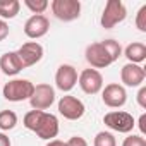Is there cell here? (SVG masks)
Returning <instances> with one entry per match:
<instances>
[{
  "instance_id": "cell-14",
  "label": "cell",
  "mask_w": 146,
  "mask_h": 146,
  "mask_svg": "<svg viewBox=\"0 0 146 146\" xmlns=\"http://www.w3.org/2000/svg\"><path fill=\"white\" fill-rule=\"evenodd\" d=\"M120 79L129 88L141 86L144 83V79H146V70L137 64H125L120 69Z\"/></svg>"
},
{
  "instance_id": "cell-21",
  "label": "cell",
  "mask_w": 146,
  "mask_h": 146,
  "mask_svg": "<svg viewBox=\"0 0 146 146\" xmlns=\"http://www.w3.org/2000/svg\"><path fill=\"white\" fill-rule=\"evenodd\" d=\"M102 43L105 45V48H107V52L110 53L112 60H113V62H115V60H119V57L122 55L120 43H119V41H115V40H103Z\"/></svg>"
},
{
  "instance_id": "cell-23",
  "label": "cell",
  "mask_w": 146,
  "mask_h": 146,
  "mask_svg": "<svg viewBox=\"0 0 146 146\" xmlns=\"http://www.w3.org/2000/svg\"><path fill=\"white\" fill-rule=\"evenodd\" d=\"M122 146H146V139L143 136H136V134H131L124 139Z\"/></svg>"
},
{
  "instance_id": "cell-1",
  "label": "cell",
  "mask_w": 146,
  "mask_h": 146,
  "mask_svg": "<svg viewBox=\"0 0 146 146\" xmlns=\"http://www.w3.org/2000/svg\"><path fill=\"white\" fill-rule=\"evenodd\" d=\"M35 84L28 79H12L4 86V98L9 102H24L33 95Z\"/></svg>"
},
{
  "instance_id": "cell-17",
  "label": "cell",
  "mask_w": 146,
  "mask_h": 146,
  "mask_svg": "<svg viewBox=\"0 0 146 146\" xmlns=\"http://www.w3.org/2000/svg\"><path fill=\"white\" fill-rule=\"evenodd\" d=\"M19 9H21L19 0H0V17H2V21L14 19L19 14Z\"/></svg>"
},
{
  "instance_id": "cell-5",
  "label": "cell",
  "mask_w": 146,
  "mask_h": 146,
  "mask_svg": "<svg viewBox=\"0 0 146 146\" xmlns=\"http://www.w3.org/2000/svg\"><path fill=\"white\" fill-rule=\"evenodd\" d=\"M55 102V90L50 84H36L33 90V95L29 98V103L33 107V110H41L45 112L46 108H50Z\"/></svg>"
},
{
  "instance_id": "cell-13",
  "label": "cell",
  "mask_w": 146,
  "mask_h": 146,
  "mask_svg": "<svg viewBox=\"0 0 146 146\" xmlns=\"http://www.w3.org/2000/svg\"><path fill=\"white\" fill-rule=\"evenodd\" d=\"M48 29H50V21L43 14H33L24 24V35L31 40H38L45 36Z\"/></svg>"
},
{
  "instance_id": "cell-2",
  "label": "cell",
  "mask_w": 146,
  "mask_h": 146,
  "mask_svg": "<svg viewBox=\"0 0 146 146\" xmlns=\"http://www.w3.org/2000/svg\"><path fill=\"white\" fill-rule=\"evenodd\" d=\"M127 17V9L120 0H108L105 4L103 14H102V28L105 29H112L113 26H117L119 23H122Z\"/></svg>"
},
{
  "instance_id": "cell-29",
  "label": "cell",
  "mask_w": 146,
  "mask_h": 146,
  "mask_svg": "<svg viewBox=\"0 0 146 146\" xmlns=\"http://www.w3.org/2000/svg\"><path fill=\"white\" fill-rule=\"evenodd\" d=\"M46 146H67V144L64 141H60V139H52V141H48Z\"/></svg>"
},
{
  "instance_id": "cell-27",
  "label": "cell",
  "mask_w": 146,
  "mask_h": 146,
  "mask_svg": "<svg viewBox=\"0 0 146 146\" xmlns=\"http://www.w3.org/2000/svg\"><path fill=\"white\" fill-rule=\"evenodd\" d=\"M146 113H143L141 117H139V131H141V134H146Z\"/></svg>"
},
{
  "instance_id": "cell-26",
  "label": "cell",
  "mask_w": 146,
  "mask_h": 146,
  "mask_svg": "<svg viewBox=\"0 0 146 146\" xmlns=\"http://www.w3.org/2000/svg\"><path fill=\"white\" fill-rule=\"evenodd\" d=\"M9 36V24L5 21H0V41H4Z\"/></svg>"
},
{
  "instance_id": "cell-19",
  "label": "cell",
  "mask_w": 146,
  "mask_h": 146,
  "mask_svg": "<svg viewBox=\"0 0 146 146\" xmlns=\"http://www.w3.org/2000/svg\"><path fill=\"white\" fill-rule=\"evenodd\" d=\"M93 146H117V141H115V137H113L112 132L102 131V132H98L95 136Z\"/></svg>"
},
{
  "instance_id": "cell-10",
  "label": "cell",
  "mask_w": 146,
  "mask_h": 146,
  "mask_svg": "<svg viewBox=\"0 0 146 146\" xmlns=\"http://www.w3.org/2000/svg\"><path fill=\"white\" fill-rule=\"evenodd\" d=\"M102 100L107 107L110 108H120L125 105L127 102V93H125V88L117 84V83H112V84H107L103 88V93H102Z\"/></svg>"
},
{
  "instance_id": "cell-9",
  "label": "cell",
  "mask_w": 146,
  "mask_h": 146,
  "mask_svg": "<svg viewBox=\"0 0 146 146\" xmlns=\"http://www.w3.org/2000/svg\"><path fill=\"white\" fill-rule=\"evenodd\" d=\"M78 83L86 95H96L103 90V76L96 69H84L78 76Z\"/></svg>"
},
{
  "instance_id": "cell-25",
  "label": "cell",
  "mask_w": 146,
  "mask_h": 146,
  "mask_svg": "<svg viewBox=\"0 0 146 146\" xmlns=\"http://www.w3.org/2000/svg\"><path fill=\"white\" fill-rule=\"evenodd\" d=\"M137 103L141 108H146V86H141V90L137 93Z\"/></svg>"
},
{
  "instance_id": "cell-18",
  "label": "cell",
  "mask_w": 146,
  "mask_h": 146,
  "mask_svg": "<svg viewBox=\"0 0 146 146\" xmlns=\"http://www.w3.org/2000/svg\"><path fill=\"white\" fill-rule=\"evenodd\" d=\"M17 124V115L12 110H2L0 112V129L2 131H11Z\"/></svg>"
},
{
  "instance_id": "cell-4",
  "label": "cell",
  "mask_w": 146,
  "mask_h": 146,
  "mask_svg": "<svg viewBox=\"0 0 146 146\" xmlns=\"http://www.w3.org/2000/svg\"><path fill=\"white\" fill-rule=\"evenodd\" d=\"M103 124L107 127H110L112 131L115 132H122V134H127L134 129L136 125V120L131 113L127 112H122V110H113V112H108L105 117H103Z\"/></svg>"
},
{
  "instance_id": "cell-3",
  "label": "cell",
  "mask_w": 146,
  "mask_h": 146,
  "mask_svg": "<svg viewBox=\"0 0 146 146\" xmlns=\"http://www.w3.org/2000/svg\"><path fill=\"white\" fill-rule=\"evenodd\" d=\"M53 16L58 21L70 23L81 16V2L79 0H53L50 4Z\"/></svg>"
},
{
  "instance_id": "cell-8",
  "label": "cell",
  "mask_w": 146,
  "mask_h": 146,
  "mask_svg": "<svg viewBox=\"0 0 146 146\" xmlns=\"http://www.w3.org/2000/svg\"><path fill=\"white\" fill-rule=\"evenodd\" d=\"M33 132H36V136L40 139H48L52 141L57 134H58V119L53 115V113H46V112H41Z\"/></svg>"
},
{
  "instance_id": "cell-15",
  "label": "cell",
  "mask_w": 146,
  "mask_h": 146,
  "mask_svg": "<svg viewBox=\"0 0 146 146\" xmlns=\"http://www.w3.org/2000/svg\"><path fill=\"white\" fill-rule=\"evenodd\" d=\"M0 69L5 76H16L24 69L19 57H17V52H7L0 57Z\"/></svg>"
},
{
  "instance_id": "cell-22",
  "label": "cell",
  "mask_w": 146,
  "mask_h": 146,
  "mask_svg": "<svg viewBox=\"0 0 146 146\" xmlns=\"http://www.w3.org/2000/svg\"><path fill=\"white\" fill-rule=\"evenodd\" d=\"M136 28L143 33H146V5H143L136 14Z\"/></svg>"
},
{
  "instance_id": "cell-24",
  "label": "cell",
  "mask_w": 146,
  "mask_h": 146,
  "mask_svg": "<svg viewBox=\"0 0 146 146\" xmlns=\"http://www.w3.org/2000/svg\"><path fill=\"white\" fill-rule=\"evenodd\" d=\"M65 144L67 146H88V141L84 137H81V136H72Z\"/></svg>"
},
{
  "instance_id": "cell-11",
  "label": "cell",
  "mask_w": 146,
  "mask_h": 146,
  "mask_svg": "<svg viewBox=\"0 0 146 146\" xmlns=\"http://www.w3.org/2000/svg\"><path fill=\"white\" fill-rule=\"evenodd\" d=\"M17 57L24 69L31 67L43 58V46L38 41H28V43L21 45V48L17 50Z\"/></svg>"
},
{
  "instance_id": "cell-12",
  "label": "cell",
  "mask_w": 146,
  "mask_h": 146,
  "mask_svg": "<svg viewBox=\"0 0 146 146\" xmlns=\"http://www.w3.org/2000/svg\"><path fill=\"white\" fill-rule=\"evenodd\" d=\"M78 83V70L69 65V64H62L58 69H57V74H55V84L60 91L67 93L70 91L72 88L76 86Z\"/></svg>"
},
{
  "instance_id": "cell-7",
  "label": "cell",
  "mask_w": 146,
  "mask_h": 146,
  "mask_svg": "<svg viewBox=\"0 0 146 146\" xmlns=\"http://www.w3.org/2000/svg\"><path fill=\"white\" fill-rule=\"evenodd\" d=\"M86 60H88V64H90L91 67H95V69H105V67H108L110 64H113L110 53L107 52V48H105V45H103L102 41L91 43V45L86 46Z\"/></svg>"
},
{
  "instance_id": "cell-20",
  "label": "cell",
  "mask_w": 146,
  "mask_h": 146,
  "mask_svg": "<svg viewBox=\"0 0 146 146\" xmlns=\"http://www.w3.org/2000/svg\"><path fill=\"white\" fill-rule=\"evenodd\" d=\"M24 5L33 12V14H43L48 9V0H24Z\"/></svg>"
},
{
  "instance_id": "cell-6",
  "label": "cell",
  "mask_w": 146,
  "mask_h": 146,
  "mask_svg": "<svg viewBox=\"0 0 146 146\" xmlns=\"http://www.w3.org/2000/svg\"><path fill=\"white\" fill-rule=\"evenodd\" d=\"M84 112H86L84 103L76 96L65 95L58 102V113L67 120H79L84 115Z\"/></svg>"
},
{
  "instance_id": "cell-16",
  "label": "cell",
  "mask_w": 146,
  "mask_h": 146,
  "mask_svg": "<svg viewBox=\"0 0 146 146\" xmlns=\"http://www.w3.org/2000/svg\"><path fill=\"white\" fill-rule=\"evenodd\" d=\"M124 55L127 57L129 64H137V65H139L141 62L146 60V45H144V43H139V41L131 43V45L125 46Z\"/></svg>"
},
{
  "instance_id": "cell-28",
  "label": "cell",
  "mask_w": 146,
  "mask_h": 146,
  "mask_svg": "<svg viewBox=\"0 0 146 146\" xmlns=\"http://www.w3.org/2000/svg\"><path fill=\"white\" fill-rule=\"evenodd\" d=\"M0 146H11V139L4 132H0Z\"/></svg>"
}]
</instances>
